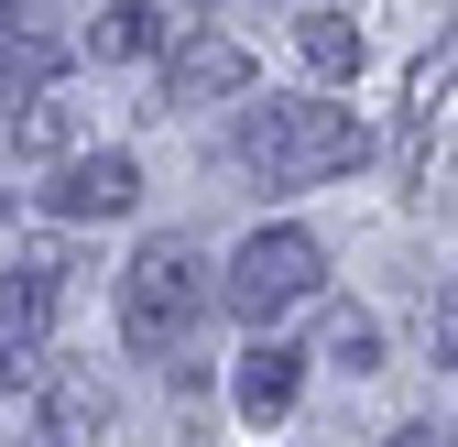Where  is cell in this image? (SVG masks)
<instances>
[{"instance_id":"16","label":"cell","mask_w":458,"mask_h":447,"mask_svg":"<svg viewBox=\"0 0 458 447\" xmlns=\"http://www.w3.org/2000/svg\"><path fill=\"white\" fill-rule=\"evenodd\" d=\"M0 22H12V0H0Z\"/></svg>"},{"instance_id":"13","label":"cell","mask_w":458,"mask_h":447,"mask_svg":"<svg viewBox=\"0 0 458 447\" xmlns=\"http://www.w3.org/2000/svg\"><path fill=\"white\" fill-rule=\"evenodd\" d=\"M382 447H447V436L437 426H404V436H382Z\"/></svg>"},{"instance_id":"6","label":"cell","mask_w":458,"mask_h":447,"mask_svg":"<svg viewBox=\"0 0 458 447\" xmlns=\"http://www.w3.org/2000/svg\"><path fill=\"white\" fill-rule=\"evenodd\" d=\"M295 393H306V350H284L273 327H251L241 371H229V404H241L251 426H284V415H295Z\"/></svg>"},{"instance_id":"1","label":"cell","mask_w":458,"mask_h":447,"mask_svg":"<svg viewBox=\"0 0 458 447\" xmlns=\"http://www.w3.org/2000/svg\"><path fill=\"white\" fill-rule=\"evenodd\" d=\"M371 153V131L338 98H251L241 109V164L262 186H338Z\"/></svg>"},{"instance_id":"11","label":"cell","mask_w":458,"mask_h":447,"mask_svg":"<svg viewBox=\"0 0 458 447\" xmlns=\"http://www.w3.org/2000/svg\"><path fill=\"white\" fill-rule=\"evenodd\" d=\"M295 44H306V66H317L327 88H350V77H360V22H338V12H306V22H295Z\"/></svg>"},{"instance_id":"10","label":"cell","mask_w":458,"mask_h":447,"mask_svg":"<svg viewBox=\"0 0 458 447\" xmlns=\"http://www.w3.org/2000/svg\"><path fill=\"white\" fill-rule=\"evenodd\" d=\"M55 77H66V55H55L44 33H12V22H0V109L33 98V88H55Z\"/></svg>"},{"instance_id":"14","label":"cell","mask_w":458,"mask_h":447,"mask_svg":"<svg viewBox=\"0 0 458 447\" xmlns=\"http://www.w3.org/2000/svg\"><path fill=\"white\" fill-rule=\"evenodd\" d=\"M0 230H12V186H0Z\"/></svg>"},{"instance_id":"3","label":"cell","mask_w":458,"mask_h":447,"mask_svg":"<svg viewBox=\"0 0 458 447\" xmlns=\"http://www.w3.org/2000/svg\"><path fill=\"white\" fill-rule=\"evenodd\" d=\"M317 284H327V251H317V230L273 218V230H251V240H241V262L218 273V306L241 316V327H284V316H295Z\"/></svg>"},{"instance_id":"8","label":"cell","mask_w":458,"mask_h":447,"mask_svg":"<svg viewBox=\"0 0 458 447\" xmlns=\"http://www.w3.org/2000/svg\"><path fill=\"white\" fill-rule=\"evenodd\" d=\"M153 44H164V0H109V12L88 22V55H98V66H142Z\"/></svg>"},{"instance_id":"12","label":"cell","mask_w":458,"mask_h":447,"mask_svg":"<svg viewBox=\"0 0 458 447\" xmlns=\"http://www.w3.org/2000/svg\"><path fill=\"white\" fill-rule=\"evenodd\" d=\"M317 360H338V371H382V316L371 306H327V339H317Z\"/></svg>"},{"instance_id":"15","label":"cell","mask_w":458,"mask_h":447,"mask_svg":"<svg viewBox=\"0 0 458 447\" xmlns=\"http://www.w3.org/2000/svg\"><path fill=\"white\" fill-rule=\"evenodd\" d=\"M0 316H12V273H0Z\"/></svg>"},{"instance_id":"9","label":"cell","mask_w":458,"mask_h":447,"mask_svg":"<svg viewBox=\"0 0 458 447\" xmlns=\"http://www.w3.org/2000/svg\"><path fill=\"white\" fill-rule=\"evenodd\" d=\"M77 142V98H55V88H33V98H12V153H33V164H55Z\"/></svg>"},{"instance_id":"7","label":"cell","mask_w":458,"mask_h":447,"mask_svg":"<svg viewBox=\"0 0 458 447\" xmlns=\"http://www.w3.org/2000/svg\"><path fill=\"white\" fill-rule=\"evenodd\" d=\"M109 436V393L88 371H66V382H44V426H33V447H98Z\"/></svg>"},{"instance_id":"5","label":"cell","mask_w":458,"mask_h":447,"mask_svg":"<svg viewBox=\"0 0 458 447\" xmlns=\"http://www.w3.org/2000/svg\"><path fill=\"white\" fill-rule=\"evenodd\" d=\"M241 88H251V44L241 33H175V55H164V109L241 98Z\"/></svg>"},{"instance_id":"4","label":"cell","mask_w":458,"mask_h":447,"mask_svg":"<svg viewBox=\"0 0 458 447\" xmlns=\"http://www.w3.org/2000/svg\"><path fill=\"white\" fill-rule=\"evenodd\" d=\"M44 197H55L66 230H98V218H131V207H142V164H131V153H77V142H66Z\"/></svg>"},{"instance_id":"2","label":"cell","mask_w":458,"mask_h":447,"mask_svg":"<svg viewBox=\"0 0 458 447\" xmlns=\"http://www.w3.org/2000/svg\"><path fill=\"white\" fill-rule=\"evenodd\" d=\"M208 306H218V284H208V262H197L186 240H142V251H131V273H121V339H131L142 360H175V350L197 339Z\"/></svg>"}]
</instances>
